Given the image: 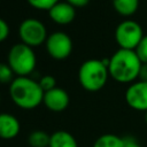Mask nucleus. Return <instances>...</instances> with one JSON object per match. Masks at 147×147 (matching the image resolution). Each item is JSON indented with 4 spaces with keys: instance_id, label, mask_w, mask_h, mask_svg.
Returning a JSON list of instances; mask_svg holds the SVG:
<instances>
[{
    "instance_id": "1",
    "label": "nucleus",
    "mask_w": 147,
    "mask_h": 147,
    "mask_svg": "<svg viewBox=\"0 0 147 147\" xmlns=\"http://www.w3.org/2000/svg\"><path fill=\"white\" fill-rule=\"evenodd\" d=\"M142 62L134 51L118 48L110 57L108 63L109 76L117 83L131 84L139 78Z\"/></svg>"
},
{
    "instance_id": "2",
    "label": "nucleus",
    "mask_w": 147,
    "mask_h": 147,
    "mask_svg": "<svg viewBox=\"0 0 147 147\" xmlns=\"http://www.w3.org/2000/svg\"><path fill=\"white\" fill-rule=\"evenodd\" d=\"M44 91L39 82L29 76H16L9 84V95L11 101L21 109L31 110L42 103Z\"/></svg>"
},
{
    "instance_id": "3",
    "label": "nucleus",
    "mask_w": 147,
    "mask_h": 147,
    "mask_svg": "<svg viewBox=\"0 0 147 147\" xmlns=\"http://www.w3.org/2000/svg\"><path fill=\"white\" fill-rule=\"evenodd\" d=\"M109 59H88L78 69V82L88 92H98L105 87L109 76Z\"/></svg>"
},
{
    "instance_id": "4",
    "label": "nucleus",
    "mask_w": 147,
    "mask_h": 147,
    "mask_svg": "<svg viewBox=\"0 0 147 147\" xmlns=\"http://www.w3.org/2000/svg\"><path fill=\"white\" fill-rule=\"evenodd\" d=\"M7 63L16 76H29L37 65V56L32 47L17 42L13 45L7 54Z\"/></svg>"
},
{
    "instance_id": "5",
    "label": "nucleus",
    "mask_w": 147,
    "mask_h": 147,
    "mask_svg": "<svg viewBox=\"0 0 147 147\" xmlns=\"http://www.w3.org/2000/svg\"><path fill=\"white\" fill-rule=\"evenodd\" d=\"M145 33L142 26L134 20L126 18L122 21L115 29V41L122 49H130L134 51L141 39L144 38Z\"/></svg>"
},
{
    "instance_id": "6",
    "label": "nucleus",
    "mask_w": 147,
    "mask_h": 147,
    "mask_svg": "<svg viewBox=\"0 0 147 147\" xmlns=\"http://www.w3.org/2000/svg\"><path fill=\"white\" fill-rule=\"evenodd\" d=\"M18 37L21 42L33 48L45 44L48 33L46 25L40 20L30 17L21 22L18 26Z\"/></svg>"
},
{
    "instance_id": "7",
    "label": "nucleus",
    "mask_w": 147,
    "mask_h": 147,
    "mask_svg": "<svg viewBox=\"0 0 147 147\" xmlns=\"http://www.w3.org/2000/svg\"><path fill=\"white\" fill-rule=\"evenodd\" d=\"M45 45L48 55L57 61L65 60L72 52V40L63 31H55L48 34Z\"/></svg>"
},
{
    "instance_id": "8",
    "label": "nucleus",
    "mask_w": 147,
    "mask_h": 147,
    "mask_svg": "<svg viewBox=\"0 0 147 147\" xmlns=\"http://www.w3.org/2000/svg\"><path fill=\"white\" fill-rule=\"evenodd\" d=\"M127 106L137 111H147V80H136L129 84L125 94Z\"/></svg>"
},
{
    "instance_id": "9",
    "label": "nucleus",
    "mask_w": 147,
    "mask_h": 147,
    "mask_svg": "<svg viewBox=\"0 0 147 147\" xmlns=\"http://www.w3.org/2000/svg\"><path fill=\"white\" fill-rule=\"evenodd\" d=\"M69 94L61 87H54L44 93L42 103L51 111H63L69 106Z\"/></svg>"
},
{
    "instance_id": "10",
    "label": "nucleus",
    "mask_w": 147,
    "mask_h": 147,
    "mask_svg": "<svg viewBox=\"0 0 147 147\" xmlns=\"http://www.w3.org/2000/svg\"><path fill=\"white\" fill-rule=\"evenodd\" d=\"M49 18L59 25H68L76 17V8L67 1H59L48 10Z\"/></svg>"
},
{
    "instance_id": "11",
    "label": "nucleus",
    "mask_w": 147,
    "mask_h": 147,
    "mask_svg": "<svg viewBox=\"0 0 147 147\" xmlns=\"http://www.w3.org/2000/svg\"><path fill=\"white\" fill-rule=\"evenodd\" d=\"M21 130L20 121L11 114L1 113L0 114V138L1 139H13L17 137Z\"/></svg>"
},
{
    "instance_id": "12",
    "label": "nucleus",
    "mask_w": 147,
    "mask_h": 147,
    "mask_svg": "<svg viewBox=\"0 0 147 147\" xmlns=\"http://www.w3.org/2000/svg\"><path fill=\"white\" fill-rule=\"evenodd\" d=\"M48 147H78V144L71 133L64 130H59L51 134Z\"/></svg>"
},
{
    "instance_id": "13",
    "label": "nucleus",
    "mask_w": 147,
    "mask_h": 147,
    "mask_svg": "<svg viewBox=\"0 0 147 147\" xmlns=\"http://www.w3.org/2000/svg\"><path fill=\"white\" fill-rule=\"evenodd\" d=\"M115 11L123 17H131L139 8V0H113Z\"/></svg>"
},
{
    "instance_id": "14",
    "label": "nucleus",
    "mask_w": 147,
    "mask_h": 147,
    "mask_svg": "<svg viewBox=\"0 0 147 147\" xmlns=\"http://www.w3.org/2000/svg\"><path fill=\"white\" fill-rule=\"evenodd\" d=\"M92 147H123V138L113 133H105L94 141Z\"/></svg>"
},
{
    "instance_id": "15",
    "label": "nucleus",
    "mask_w": 147,
    "mask_h": 147,
    "mask_svg": "<svg viewBox=\"0 0 147 147\" xmlns=\"http://www.w3.org/2000/svg\"><path fill=\"white\" fill-rule=\"evenodd\" d=\"M51 136L42 130H34L28 137V142L31 147H48Z\"/></svg>"
},
{
    "instance_id": "16",
    "label": "nucleus",
    "mask_w": 147,
    "mask_h": 147,
    "mask_svg": "<svg viewBox=\"0 0 147 147\" xmlns=\"http://www.w3.org/2000/svg\"><path fill=\"white\" fill-rule=\"evenodd\" d=\"M28 3L37 10H49L60 0H26Z\"/></svg>"
},
{
    "instance_id": "17",
    "label": "nucleus",
    "mask_w": 147,
    "mask_h": 147,
    "mask_svg": "<svg viewBox=\"0 0 147 147\" xmlns=\"http://www.w3.org/2000/svg\"><path fill=\"white\" fill-rule=\"evenodd\" d=\"M14 71L8 65V63H0V83L10 84L14 80Z\"/></svg>"
},
{
    "instance_id": "18",
    "label": "nucleus",
    "mask_w": 147,
    "mask_h": 147,
    "mask_svg": "<svg viewBox=\"0 0 147 147\" xmlns=\"http://www.w3.org/2000/svg\"><path fill=\"white\" fill-rule=\"evenodd\" d=\"M134 52L137 53L138 57L142 63H147V34L144 36V38L141 39V41L139 42Z\"/></svg>"
},
{
    "instance_id": "19",
    "label": "nucleus",
    "mask_w": 147,
    "mask_h": 147,
    "mask_svg": "<svg viewBox=\"0 0 147 147\" xmlns=\"http://www.w3.org/2000/svg\"><path fill=\"white\" fill-rule=\"evenodd\" d=\"M39 85H40V87L42 88L44 92H47V91L56 87V80L52 75H45L40 78Z\"/></svg>"
},
{
    "instance_id": "20",
    "label": "nucleus",
    "mask_w": 147,
    "mask_h": 147,
    "mask_svg": "<svg viewBox=\"0 0 147 147\" xmlns=\"http://www.w3.org/2000/svg\"><path fill=\"white\" fill-rule=\"evenodd\" d=\"M9 32H10V29H9L8 23L3 18L0 17V42L5 41L8 38Z\"/></svg>"
},
{
    "instance_id": "21",
    "label": "nucleus",
    "mask_w": 147,
    "mask_h": 147,
    "mask_svg": "<svg viewBox=\"0 0 147 147\" xmlns=\"http://www.w3.org/2000/svg\"><path fill=\"white\" fill-rule=\"evenodd\" d=\"M123 147H142L140 142L132 136L123 137Z\"/></svg>"
},
{
    "instance_id": "22",
    "label": "nucleus",
    "mask_w": 147,
    "mask_h": 147,
    "mask_svg": "<svg viewBox=\"0 0 147 147\" xmlns=\"http://www.w3.org/2000/svg\"><path fill=\"white\" fill-rule=\"evenodd\" d=\"M68 3H70L72 7L75 8H82V7H85L88 5L90 0H65Z\"/></svg>"
},
{
    "instance_id": "23",
    "label": "nucleus",
    "mask_w": 147,
    "mask_h": 147,
    "mask_svg": "<svg viewBox=\"0 0 147 147\" xmlns=\"http://www.w3.org/2000/svg\"><path fill=\"white\" fill-rule=\"evenodd\" d=\"M140 80H147V63H142L139 72V78Z\"/></svg>"
},
{
    "instance_id": "24",
    "label": "nucleus",
    "mask_w": 147,
    "mask_h": 147,
    "mask_svg": "<svg viewBox=\"0 0 147 147\" xmlns=\"http://www.w3.org/2000/svg\"><path fill=\"white\" fill-rule=\"evenodd\" d=\"M145 122H146V124H147V111L145 113Z\"/></svg>"
},
{
    "instance_id": "25",
    "label": "nucleus",
    "mask_w": 147,
    "mask_h": 147,
    "mask_svg": "<svg viewBox=\"0 0 147 147\" xmlns=\"http://www.w3.org/2000/svg\"><path fill=\"white\" fill-rule=\"evenodd\" d=\"M0 100H1V98H0Z\"/></svg>"
}]
</instances>
